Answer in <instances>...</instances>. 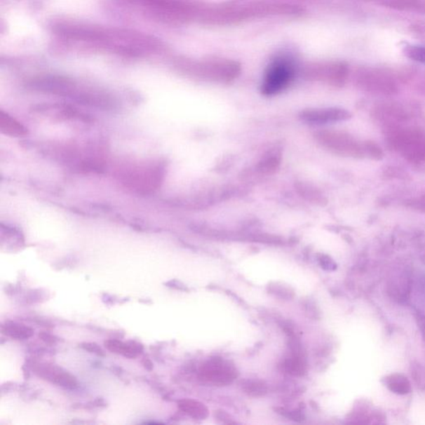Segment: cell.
I'll return each mask as SVG.
<instances>
[{"label":"cell","mask_w":425,"mask_h":425,"mask_svg":"<svg viewBox=\"0 0 425 425\" xmlns=\"http://www.w3.org/2000/svg\"><path fill=\"white\" fill-rule=\"evenodd\" d=\"M0 130L11 137H22L28 135V130L20 122L3 111L0 112Z\"/></svg>","instance_id":"7c38bea8"},{"label":"cell","mask_w":425,"mask_h":425,"mask_svg":"<svg viewBox=\"0 0 425 425\" xmlns=\"http://www.w3.org/2000/svg\"><path fill=\"white\" fill-rule=\"evenodd\" d=\"M315 138L323 147L338 155L358 156L365 151V147H361L351 135L337 130H321L315 134Z\"/></svg>","instance_id":"5b68a950"},{"label":"cell","mask_w":425,"mask_h":425,"mask_svg":"<svg viewBox=\"0 0 425 425\" xmlns=\"http://www.w3.org/2000/svg\"><path fill=\"white\" fill-rule=\"evenodd\" d=\"M33 370L38 377L44 379V381L55 384L58 386L72 389L76 387V384H78L74 375L57 365L36 363L33 365Z\"/></svg>","instance_id":"9c48e42d"},{"label":"cell","mask_w":425,"mask_h":425,"mask_svg":"<svg viewBox=\"0 0 425 425\" xmlns=\"http://www.w3.org/2000/svg\"><path fill=\"white\" fill-rule=\"evenodd\" d=\"M295 188L301 197L305 198L309 202L315 203V205L323 206L328 202L327 198H325L323 193L313 184L305 182H297Z\"/></svg>","instance_id":"4fadbf2b"},{"label":"cell","mask_w":425,"mask_h":425,"mask_svg":"<svg viewBox=\"0 0 425 425\" xmlns=\"http://www.w3.org/2000/svg\"><path fill=\"white\" fill-rule=\"evenodd\" d=\"M349 69L345 62H321L306 65L302 71L306 79L342 87L346 83Z\"/></svg>","instance_id":"277c9868"},{"label":"cell","mask_w":425,"mask_h":425,"mask_svg":"<svg viewBox=\"0 0 425 425\" xmlns=\"http://www.w3.org/2000/svg\"><path fill=\"white\" fill-rule=\"evenodd\" d=\"M142 363L144 368L147 369L148 370H151L153 369V364L150 360L144 359Z\"/></svg>","instance_id":"44dd1931"},{"label":"cell","mask_w":425,"mask_h":425,"mask_svg":"<svg viewBox=\"0 0 425 425\" xmlns=\"http://www.w3.org/2000/svg\"><path fill=\"white\" fill-rule=\"evenodd\" d=\"M178 407L182 412L193 419H203L209 415L207 407L201 402L194 400H182L178 402Z\"/></svg>","instance_id":"5bb4252c"},{"label":"cell","mask_w":425,"mask_h":425,"mask_svg":"<svg viewBox=\"0 0 425 425\" xmlns=\"http://www.w3.org/2000/svg\"><path fill=\"white\" fill-rule=\"evenodd\" d=\"M283 366L288 373L295 377L304 375L306 369L304 360L298 355H293L291 358L285 360Z\"/></svg>","instance_id":"2e32d148"},{"label":"cell","mask_w":425,"mask_h":425,"mask_svg":"<svg viewBox=\"0 0 425 425\" xmlns=\"http://www.w3.org/2000/svg\"><path fill=\"white\" fill-rule=\"evenodd\" d=\"M192 67L194 74L200 78L220 83H230L241 72V67L237 62L224 58H208L194 63Z\"/></svg>","instance_id":"3957f363"},{"label":"cell","mask_w":425,"mask_h":425,"mask_svg":"<svg viewBox=\"0 0 425 425\" xmlns=\"http://www.w3.org/2000/svg\"><path fill=\"white\" fill-rule=\"evenodd\" d=\"M356 81L366 91L391 94L397 90L394 80L387 72L381 70L360 69L356 72Z\"/></svg>","instance_id":"52a82bcc"},{"label":"cell","mask_w":425,"mask_h":425,"mask_svg":"<svg viewBox=\"0 0 425 425\" xmlns=\"http://www.w3.org/2000/svg\"><path fill=\"white\" fill-rule=\"evenodd\" d=\"M299 117L306 123L321 125L349 120L351 114L342 108H315L302 111Z\"/></svg>","instance_id":"ba28073f"},{"label":"cell","mask_w":425,"mask_h":425,"mask_svg":"<svg viewBox=\"0 0 425 425\" xmlns=\"http://www.w3.org/2000/svg\"><path fill=\"white\" fill-rule=\"evenodd\" d=\"M297 65L292 58H275L267 67L261 92L265 96H274L284 91L295 78Z\"/></svg>","instance_id":"7a4b0ae2"},{"label":"cell","mask_w":425,"mask_h":425,"mask_svg":"<svg viewBox=\"0 0 425 425\" xmlns=\"http://www.w3.org/2000/svg\"><path fill=\"white\" fill-rule=\"evenodd\" d=\"M1 332L6 337L16 340H25L33 336L34 331L26 325L17 323H6L2 325Z\"/></svg>","instance_id":"9a60e30c"},{"label":"cell","mask_w":425,"mask_h":425,"mask_svg":"<svg viewBox=\"0 0 425 425\" xmlns=\"http://www.w3.org/2000/svg\"><path fill=\"white\" fill-rule=\"evenodd\" d=\"M281 160V153L277 151L268 152L257 162L255 170L260 175H272L279 169Z\"/></svg>","instance_id":"8fae6325"},{"label":"cell","mask_w":425,"mask_h":425,"mask_svg":"<svg viewBox=\"0 0 425 425\" xmlns=\"http://www.w3.org/2000/svg\"><path fill=\"white\" fill-rule=\"evenodd\" d=\"M405 56L410 60L425 65V47L409 45L404 49Z\"/></svg>","instance_id":"ac0fdd59"},{"label":"cell","mask_w":425,"mask_h":425,"mask_svg":"<svg viewBox=\"0 0 425 425\" xmlns=\"http://www.w3.org/2000/svg\"><path fill=\"white\" fill-rule=\"evenodd\" d=\"M238 375L235 366L222 358L210 359L203 363L198 370V377L201 381L215 386H229Z\"/></svg>","instance_id":"8992f818"},{"label":"cell","mask_w":425,"mask_h":425,"mask_svg":"<svg viewBox=\"0 0 425 425\" xmlns=\"http://www.w3.org/2000/svg\"><path fill=\"white\" fill-rule=\"evenodd\" d=\"M39 337L42 339L44 342L48 343V344H55L56 338L52 336L51 334H48L46 332H41L39 334Z\"/></svg>","instance_id":"ffe728a7"},{"label":"cell","mask_w":425,"mask_h":425,"mask_svg":"<svg viewBox=\"0 0 425 425\" xmlns=\"http://www.w3.org/2000/svg\"><path fill=\"white\" fill-rule=\"evenodd\" d=\"M424 89H425V83H424ZM424 91H425V90H424Z\"/></svg>","instance_id":"7402d4cb"},{"label":"cell","mask_w":425,"mask_h":425,"mask_svg":"<svg viewBox=\"0 0 425 425\" xmlns=\"http://www.w3.org/2000/svg\"><path fill=\"white\" fill-rule=\"evenodd\" d=\"M105 346L112 353L121 355L129 359L135 358L143 351V346L135 342L108 340L105 342Z\"/></svg>","instance_id":"30bf717a"},{"label":"cell","mask_w":425,"mask_h":425,"mask_svg":"<svg viewBox=\"0 0 425 425\" xmlns=\"http://www.w3.org/2000/svg\"><path fill=\"white\" fill-rule=\"evenodd\" d=\"M166 175L164 163L156 161L126 162L117 169V178L126 188L149 194L161 187Z\"/></svg>","instance_id":"6da1fadb"},{"label":"cell","mask_w":425,"mask_h":425,"mask_svg":"<svg viewBox=\"0 0 425 425\" xmlns=\"http://www.w3.org/2000/svg\"><path fill=\"white\" fill-rule=\"evenodd\" d=\"M243 390L245 391L248 396L259 397L266 394L267 386L264 382L250 381L243 384Z\"/></svg>","instance_id":"e0dca14e"},{"label":"cell","mask_w":425,"mask_h":425,"mask_svg":"<svg viewBox=\"0 0 425 425\" xmlns=\"http://www.w3.org/2000/svg\"><path fill=\"white\" fill-rule=\"evenodd\" d=\"M81 347L83 349L91 352V353L96 354L99 356H105V352L96 343L93 342H84L81 343Z\"/></svg>","instance_id":"d6986e66"}]
</instances>
